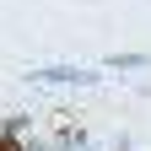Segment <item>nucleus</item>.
Returning <instances> with one entry per match:
<instances>
[{
  "instance_id": "f257e3e1",
  "label": "nucleus",
  "mask_w": 151,
  "mask_h": 151,
  "mask_svg": "<svg viewBox=\"0 0 151 151\" xmlns=\"http://www.w3.org/2000/svg\"><path fill=\"white\" fill-rule=\"evenodd\" d=\"M0 151H22V140H16V135H0Z\"/></svg>"
}]
</instances>
